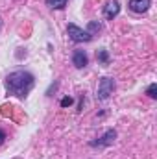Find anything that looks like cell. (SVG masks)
<instances>
[{
  "mask_svg": "<svg viewBox=\"0 0 157 159\" xmlns=\"http://www.w3.org/2000/svg\"><path fill=\"white\" fill-rule=\"evenodd\" d=\"M146 94H148L150 98H157V83H150V85H148Z\"/></svg>",
  "mask_w": 157,
  "mask_h": 159,
  "instance_id": "8fae6325",
  "label": "cell"
},
{
  "mask_svg": "<svg viewBox=\"0 0 157 159\" xmlns=\"http://www.w3.org/2000/svg\"><path fill=\"white\" fill-rule=\"evenodd\" d=\"M46 4H48V7H52V9H63V7L69 4V0H46Z\"/></svg>",
  "mask_w": 157,
  "mask_h": 159,
  "instance_id": "9c48e42d",
  "label": "cell"
},
{
  "mask_svg": "<svg viewBox=\"0 0 157 159\" xmlns=\"http://www.w3.org/2000/svg\"><path fill=\"white\" fill-rule=\"evenodd\" d=\"M150 6H152V0H129L128 2V7L133 13H146Z\"/></svg>",
  "mask_w": 157,
  "mask_h": 159,
  "instance_id": "5b68a950",
  "label": "cell"
},
{
  "mask_svg": "<svg viewBox=\"0 0 157 159\" xmlns=\"http://www.w3.org/2000/svg\"><path fill=\"white\" fill-rule=\"evenodd\" d=\"M100 22H96V20H92V22H89L87 24V32L91 34V35H94V32H100Z\"/></svg>",
  "mask_w": 157,
  "mask_h": 159,
  "instance_id": "30bf717a",
  "label": "cell"
},
{
  "mask_svg": "<svg viewBox=\"0 0 157 159\" xmlns=\"http://www.w3.org/2000/svg\"><path fill=\"white\" fill-rule=\"evenodd\" d=\"M115 91V80L109 78V76H104L100 78V83H98V91H96V96L98 100H107Z\"/></svg>",
  "mask_w": 157,
  "mask_h": 159,
  "instance_id": "3957f363",
  "label": "cell"
},
{
  "mask_svg": "<svg viewBox=\"0 0 157 159\" xmlns=\"http://www.w3.org/2000/svg\"><path fill=\"white\" fill-rule=\"evenodd\" d=\"M34 85H35V78L28 70H13L6 76V81H4L7 94L17 98H26L32 93Z\"/></svg>",
  "mask_w": 157,
  "mask_h": 159,
  "instance_id": "6da1fadb",
  "label": "cell"
},
{
  "mask_svg": "<svg viewBox=\"0 0 157 159\" xmlns=\"http://www.w3.org/2000/svg\"><path fill=\"white\" fill-rule=\"evenodd\" d=\"M115 139H117V131H115V129H105L104 135H102L98 141H91L89 144H91L92 148H105V146H111V144L115 143Z\"/></svg>",
  "mask_w": 157,
  "mask_h": 159,
  "instance_id": "277c9868",
  "label": "cell"
},
{
  "mask_svg": "<svg viewBox=\"0 0 157 159\" xmlns=\"http://www.w3.org/2000/svg\"><path fill=\"white\" fill-rule=\"evenodd\" d=\"M67 34H69V37L74 41V43H89V41L92 39V35L87 32V30H83V28H79L78 24H67Z\"/></svg>",
  "mask_w": 157,
  "mask_h": 159,
  "instance_id": "7a4b0ae2",
  "label": "cell"
},
{
  "mask_svg": "<svg viewBox=\"0 0 157 159\" xmlns=\"http://www.w3.org/2000/svg\"><path fill=\"white\" fill-rule=\"evenodd\" d=\"M74 104V100L70 98V96H65L63 100H61V107H69V106H72Z\"/></svg>",
  "mask_w": 157,
  "mask_h": 159,
  "instance_id": "7c38bea8",
  "label": "cell"
},
{
  "mask_svg": "<svg viewBox=\"0 0 157 159\" xmlns=\"http://www.w3.org/2000/svg\"><path fill=\"white\" fill-rule=\"evenodd\" d=\"M87 63H89V57H87L85 50H74V54H72V65L76 69H83V67H87Z\"/></svg>",
  "mask_w": 157,
  "mask_h": 159,
  "instance_id": "52a82bcc",
  "label": "cell"
},
{
  "mask_svg": "<svg viewBox=\"0 0 157 159\" xmlns=\"http://www.w3.org/2000/svg\"><path fill=\"white\" fill-rule=\"evenodd\" d=\"M4 139H6V133H4V131H2V129H0V144H2V143H4Z\"/></svg>",
  "mask_w": 157,
  "mask_h": 159,
  "instance_id": "4fadbf2b",
  "label": "cell"
},
{
  "mask_svg": "<svg viewBox=\"0 0 157 159\" xmlns=\"http://www.w3.org/2000/svg\"><path fill=\"white\" fill-rule=\"evenodd\" d=\"M96 59H98L102 65H107V63H109V52H107L105 48H100V50L96 52Z\"/></svg>",
  "mask_w": 157,
  "mask_h": 159,
  "instance_id": "ba28073f",
  "label": "cell"
},
{
  "mask_svg": "<svg viewBox=\"0 0 157 159\" xmlns=\"http://www.w3.org/2000/svg\"><path fill=\"white\" fill-rule=\"evenodd\" d=\"M118 13H120V4H118L117 0H109L104 6V17L107 20H113L115 17H118Z\"/></svg>",
  "mask_w": 157,
  "mask_h": 159,
  "instance_id": "8992f818",
  "label": "cell"
}]
</instances>
